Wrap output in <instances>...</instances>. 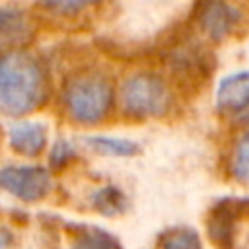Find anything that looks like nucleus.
<instances>
[{
    "label": "nucleus",
    "instance_id": "f8f14e48",
    "mask_svg": "<svg viewBox=\"0 0 249 249\" xmlns=\"http://www.w3.org/2000/svg\"><path fill=\"white\" fill-rule=\"evenodd\" d=\"M160 249H202V241L191 228H173L163 233Z\"/></svg>",
    "mask_w": 249,
    "mask_h": 249
},
{
    "label": "nucleus",
    "instance_id": "dca6fc26",
    "mask_svg": "<svg viewBox=\"0 0 249 249\" xmlns=\"http://www.w3.org/2000/svg\"><path fill=\"white\" fill-rule=\"evenodd\" d=\"M12 243H14V233L6 226H0V249H10Z\"/></svg>",
    "mask_w": 249,
    "mask_h": 249
},
{
    "label": "nucleus",
    "instance_id": "9b49d317",
    "mask_svg": "<svg viewBox=\"0 0 249 249\" xmlns=\"http://www.w3.org/2000/svg\"><path fill=\"white\" fill-rule=\"evenodd\" d=\"M74 249H123L119 239L99 228H84L74 241Z\"/></svg>",
    "mask_w": 249,
    "mask_h": 249
},
{
    "label": "nucleus",
    "instance_id": "0eeeda50",
    "mask_svg": "<svg viewBox=\"0 0 249 249\" xmlns=\"http://www.w3.org/2000/svg\"><path fill=\"white\" fill-rule=\"evenodd\" d=\"M8 140H10V146L14 152H18L25 158H35L47 146V128L41 123L19 121L10 126Z\"/></svg>",
    "mask_w": 249,
    "mask_h": 249
},
{
    "label": "nucleus",
    "instance_id": "f257e3e1",
    "mask_svg": "<svg viewBox=\"0 0 249 249\" xmlns=\"http://www.w3.org/2000/svg\"><path fill=\"white\" fill-rule=\"evenodd\" d=\"M45 99L41 64L23 51L0 56V115L21 117L35 111Z\"/></svg>",
    "mask_w": 249,
    "mask_h": 249
},
{
    "label": "nucleus",
    "instance_id": "f3484780",
    "mask_svg": "<svg viewBox=\"0 0 249 249\" xmlns=\"http://www.w3.org/2000/svg\"><path fill=\"white\" fill-rule=\"evenodd\" d=\"M239 119H241V123H245V124L249 126V109H247V111H245V113H243Z\"/></svg>",
    "mask_w": 249,
    "mask_h": 249
},
{
    "label": "nucleus",
    "instance_id": "20e7f679",
    "mask_svg": "<svg viewBox=\"0 0 249 249\" xmlns=\"http://www.w3.org/2000/svg\"><path fill=\"white\" fill-rule=\"evenodd\" d=\"M0 189L23 202H37L51 193L53 179L41 165L12 163L0 167Z\"/></svg>",
    "mask_w": 249,
    "mask_h": 249
},
{
    "label": "nucleus",
    "instance_id": "9d476101",
    "mask_svg": "<svg viewBox=\"0 0 249 249\" xmlns=\"http://www.w3.org/2000/svg\"><path fill=\"white\" fill-rule=\"evenodd\" d=\"M88 146L103 156L113 158H128L138 152V144L128 138H117V136H89L86 138Z\"/></svg>",
    "mask_w": 249,
    "mask_h": 249
},
{
    "label": "nucleus",
    "instance_id": "7ed1b4c3",
    "mask_svg": "<svg viewBox=\"0 0 249 249\" xmlns=\"http://www.w3.org/2000/svg\"><path fill=\"white\" fill-rule=\"evenodd\" d=\"M171 105V93L167 84L148 72L134 74L124 80L121 88V107L128 117L152 119L161 117Z\"/></svg>",
    "mask_w": 249,
    "mask_h": 249
},
{
    "label": "nucleus",
    "instance_id": "ddd939ff",
    "mask_svg": "<svg viewBox=\"0 0 249 249\" xmlns=\"http://www.w3.org/2000/svg\"><path fill=\"white\" fill-rule=\"evenodd\" d=\"M230 171L235 181L249 185V132L235 144L230 160Z\"/></svg>",
    "mask_w": 249,
    "mask_h": 249
},
{
    "label": "nucleus",
    "instance_id": "1a4fd4ad",
    "mask_svg": "<svg viewBox=\"0 0 249 249\" xmlns=\"http://www.w3.org/2000/svg\"><path fill=\"white\" fill-rule=\"evenodd\" d=\"M89 202L103 216L123 214L126 210V206H128V200H126L124 193L121 189H117L115 185H103L97 191H93Z\"/></svg>",
    "mask_w": 249,
    "mask_h": 249
},
{
    "label": "nucleus",
    "instance_id": "6e6552de",
    "mask_svg": "<svg viewBox=\"0 0 249 249\" xmlns=\"http://www.w3.org/2000/svg\"><path fill=\"white\" fill-rule=\"evenodd\" d=\"M29 31V21L21 10L12 6H0V47L23 43Z\"/></svg>",
    "mask_w": 249,
    "mask_h": 249
},
{
    "label": "nucleus",
    "instance_id": "4468645a",
    "mask_svg": "<svg viewBox=\"0 0 249 249\" xmlns=\"http://www.w3.org/2000/svg\"><path fill=\"white\" fill-rule=\"evenodd\" d=\"M99 0H39V4L58 16H74L93 4H97Z\"/></svg>",
    "mask_w": 249,
    "mask_h": 249
},
{
    "label": "nucleus",
    "instance_id": "39448f33",
    "mask_svg": "<svg viewBox=\"0 0 249 249\" xmlns=\"http://www.w3.org/2000/svg\"><path fill=\"white\" fill-rule=\"evenodd\" d=\"M241 14L226 0H202L196 10L198 27L212 41H220L233 31Z\"/></svg>",
    "mask_w": 249,
    "mask_h": 249
},
{
    "label": "nucleus",
    "instance_id": "423d86ee",
    "mask_svg": "<svg viewBox=\"0 0 249 249\" xmlns=\"http://www.w3.org/2000/svg\"><path fill=\"white\" fill-rule=\"evenodd\" d=\"M216 105L222 113L243 115L249 109V72H233L226 76L216 91Z\"/></svg>",
    "mask_w": 249,
    "mask_h": 249
},
{
    "label": "nucleus",
    "instance_id": "f03ea898",
    "mask_svg": "<svg viewBox=\"0 0 249 249\" xmlns=\"http://www.w3.org/2000/svg\"><path fill=\"white\" fill-rule=\"evenodd\" d=\"M62 103L74 123L95 124L113 107V86L101 72H80L66 80Z\"/></svg>",
    "mask_w": 249,
    "mask_h": 249
},
{
    "label": "nucleus",
    "instance_id": "2eb2a0df",
    "mask_svg": "<svg viewBox=\"0 0 249 249\" xmlns=\"http://www.w3.org/2000/svg\"><path fill=\"white\" fill-rule=\"evenodd\" d=\"M72 158H74V148H72V144H70L68 140L60 138V140H56V142L53 144L49 161H51V165H53L54 169H60V167H64L66 163H70Z\"/></svg>",
    "mask_w": 249,
    "mask_h": 249
}]
</instances>
